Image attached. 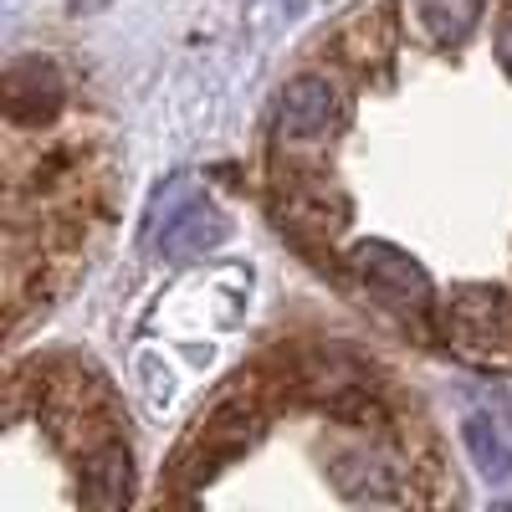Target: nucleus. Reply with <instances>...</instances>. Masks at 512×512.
<instances>
[{"mask_svg":"<svg viewBox=\"0 0 512 512\" xmlns=\"http://www.w3.org/2000/svg\"><path fill=\"white\" fill-rule=\"evenodd\" d=\"M487 11V0H410V21L425 41H461Z\"/></svg>","mask_w":512,"mask_h":512,"instance_id":"nucleus-7","label":"nucleus"},{"mask_svg":"<svg viewBox=\"0 0 512 512\" xmlns=\"http://www.w3.org/2000/svg\"><path fill=\"white\" fill-rule=\"evenodd\" d=\"M226 221L210 210L190 180H169L154 205H149V221H144V251L154 262H195L210 246H221Z\"/></svg>","mask_w":512,"mask_h":512,"instance_id":"nucleus-2","label":"nucleus"},{"mask_svg":"<svg viewBox=\"0 0 512 512\" xmlns=\"http://www.w3.org/2000/svg\"><path fill=\"white\" fill-rule=\"evenodd\" d=\"M497 62H502V67L512 72V11H507V16L497 21Z\"/></svg>","mask_w":512,"mask_h":512,"instance_id":"nucleus-9","label":"nucleus"},{"mask_svg":"<svg viewBox=\"0 0 512 512\" xmlns=\"http://www.w3.org/2000/svg\"><path fill=\"white\" fill-rule=\"evenodd\" d=\"M67 103V82L52 57H16L6 67V118L11 134L31 123H52Z\"/></svg>","mask_w":512,"mask_h":512,"instance_id":"nucleus-6","label":"nucleus"},{"mask_svg":"<svg viewBox=\"0 0 512 512\" xmlns=\"http://www.w3.org/2000/svg\"><path fill=\"white\" fill-rule=\"evenodd\" d=\"M251 425H256V390H251V384H236V390L195 425V436H190L185 451L175 456V472H180L185 482L216 477L226 461H236V456L246 451Z\"/></svg>","mask_w":512,"mask_h":512,"instance_id":"nucleus-4","label":"nucleus"},{"mask_svg":"<svg viewBox=\"0 0 512 512\" xmlns=\"http://www.w3.org/2000/svg\"><path fill=\"white\" fill-rule=\"evenodd\" d=\"M466 446H472V456L487 477H512V456L502 451V441L492 436L487 420H466Z\"/></svg>","mask_w":512,"mask_h":512,"instance_id":"nucleus-8","label":"nucleus"},{"mask_svg":"<svg viewBox=\"0 0 512 512\" xmlns=\"http://www.w3.org/2000/svg\"><path fill=\"white\" fill-rule=\"evenodd\" d=\"M338 118H344V103H338V88L333 77L323 72H297L282 98H277V149H308V144H323Z\"/></svg>","mask_w":512,"mask_h":512,"instance_id":"nucleus-5","label":"nucleus"},{"mask_svg":"<svg viewBox=\"0 0 512 512\" xmlns=\"http://www.w3.org/2000/svg\"><path fill=\"white\" fill-rule=\"evenodd\" d=\"M77 11H93V6H108V0H72Z\"/></svg>","mask_w":512,"mask_h":512,"instance_id":"nucleus-10","label":"nucleus"},{"mask_svg":"<svg viewBox=\"0 0 512 512\" xmlns=\"http://www.w3.org/2000/svg\"><path fill=\"white\" fill-rule=\"evenodd\" d=\"M338 272H344V282L364 297V303L400 318L420 344L436 338L431 282H425V272L410 262V256H400L395 246H384V241H369V246H354L344 262H338Z\"/></svg>","mask_w":512,"mask_h":512,"instance_id":"nucleus-1","label":"nucleus"},{"mask_svg":"<svg viewBox=\"0 0 512 512\" xmlns=\"http://www.w3.org/2000/svg\"><path fill=\"white\" fill-rule=\"evenodd\" d=\"M441 344L482 359V364H512V297L497 292H456L446 308H436Z\"/></svg>","mask_w":512,"mask_h":512,"instance_id":"nucleus-3","label":"nucleus"}]
</instances>
